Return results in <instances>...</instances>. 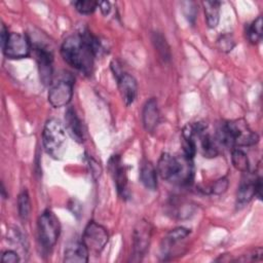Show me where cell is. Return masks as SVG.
Segmentation results:
<instances>
[{"instance_id":"cell-25","label":"cell","mask_w":263,"mask_h":263,"mask_svg":"<svg viewBox=\"0 0 263 263\" xmlns=\"http://www.w3.org/2000/svg\"><path fill=\"white\" fill-rule=\"evenodd\" d=\"M228 180L227 178H221L214 182V184L211 187V192L214 194H222L226 191L228 187Z\"/></svg>"},{"instance_id":"cell-20","label":"cell","mask_w":263,"mask_h":263,"mask_svg":"<svg viewBox=\"0 0 263 263\" xmlns=\"http://www.w3.org/2000/svg\"><path fill=\"white\" fill-rule=\"evenodd\" d=\"M152 41L154 44V47L159 55V58L163 62H167L171 59V51H170V46L167 42L165 41V38L158 32L153 33Z\"/></svg>"},{"instance_id":"cell-2","label":"cell","mask_w":263,"mask_h":263,"mask_svg":"<svg viewBox=\"0 0 263 263\" xmlns=\"http://www.w3.org/2000/svg\"><path fill=\"white\" fill-rule=\"evenodd\" d=\"M218 140L233 148L252 146L258 143L259 136L253 132L248 122L243 119H236L224 122L218 130Z\"/></svg>"},{"instance_id":"cell-1","label":"cell","mask_w":263,"mask_h":263,"mask_svg":"<svg viewBox=\"0 0 263 263\" xmlns=\"http://www.w3.org/2000/svg\"><path fill=\"white\" fill-rule=\"evenodd\" d=\"M100 51L101 43L89 31L70 35L61 46V54L65 62L84 74L91 72L93 59Z\"/></svg>"},{"instance_id":"cell-8","label":"cell","mask_w":263,"mask_h":263,"mask_svg":"<svg viewBox=\"0 0 263 263\" xmlns=\"http://www.w3.org/2000/svg\"><path fill=\"white\" fill-rule=\"evenodd\" d=\"M30 42L28 38L20 33H9V36L2 46L4 54L9 59L27 58L30 53Z\"/></svg>"},{"instance_id":"cell-15","label":"cell","mask_w":263,"mask_h":263,"mask_svg":"<svg viewBox=\"0 0 263 263\" xmlns=\"http://www.w3.org/2000/svg\"><path fill=\"white\" fill-rule=\"evenodd\" d=\"M159 122V112L157 101L154 98L149 99L143 108V124L147 132L152 133Z\"/></svg>"},{"instance_id":"cell-17","label":"cell","mask_w":263,"mask_h":263,"mask_svg":"<svg viewBox=\"0 0 263 263\" xmlns=\"http://www.w3.org/2000/svg\"><path fill=\"white\" fill-rule=\"evenodd\" d=\"M189 233L190 230L185 227H177L175 229H172L163 238V245L161 247L163 254H167L173 248V246L185 239L189 235Z\"/></svg>"},{"instance_id":"cell-14","label":"cell","mask_w":263,"mask_h":263,"mask_svg":"<svg viewBox=\"0 0 263 263\" xmlns=\"http://www.w3.org/2000/svg\"><path fill=\"white\" fill-rule=\"evenodd\" d=\"M65 127L68 134L74 139L76 142H83V128L80 119L78 118L75 110L69 107L65 113Z\"/></svg>"},{"instance_id":"cell-22","label":"cell","mask_w":263,"mask_h":263,"mask_svg":"<svg viewBox=\"0 0 263 263\" xmlns=\"http://www.w3.org/2000/svg\"><path fill=\"white\" fill-rule=\"evenodd\" d=\"M17 210H18V216L23 221H27L30 212H31V203H30V197L28 194V191L24 189L17 198Z\"/></svg>"},{"instance_id":"cell-19","label":"cell","mask_w":263,"mask_h":263,"mask_svg":"<svg viewBox=\"0 0 263 263\" xmlns=\"http://www.w3.org/2000/svg\"><path fill=\"white\" fill-rule=\"evenodd\" d=\"M200 139V146H201V152L204 157H216L219 153V149L217 146L216 139H214L209 134L201 133L199 136Z\"/></svg>"},{"instance_id":"cell-9","label":"cell","mask_w":263,"mask_h":263,"mask_svg":"<svg viewBox=\"0 0 263 263\" xmlns=\"http://www.w3.org/2000/svg\"><path fill=\"white\" fill-rule=\"evenodd\" d=\"M73 96V82L69 79H61L53 83L48 92V102L54 108L67 106Z\"/></svg>"},{"instance_id":"cell-27","label":"cell","mask_w":263,"mask_h":263,"mask_svg":"<svg viewBox=\"0 0 263 263\" xmlns=\"http://www.w3.org/2000/svg\"><path fill=\"white\" fill-rule=\"evenodd\" d=\"M1 262L2 263H17V262H20V257L14 251L8 250L2 254Z\"/></svg>"},{"instance_id":"cell-7","label":"cell","mask_w":263,"mask_h":263,"mask_svg":"<svg viewBox=\"0 0 263 263\" xmlns=\"http://www.w3.org/2000/svg\"><path fill=\"white\" fill-rule=\"evenodd\" d=\"M152 227L147 221H140L135 227L133 234V261H140L146 254L150 239Z\"/></svg>"},{"instance_id":"cell-11","label":"cell","mask_w":263,"mask_h":263,"mask_svg":"<svg viewBox=\"0 0 263 263\" xmlns=\"http://www.w3.org/2000/svg\"><path fill=\"white\" fill-rule=\"evenodd\" d=\"M109 170L114 180L117 191L124 196L127 188V175L124 165L118 155H113L109 160Z\"/></svg>"},{"instance_id":"cell-12","label":"cell","mask_w":263,"mask_h":263,"mask_svg":"<svg viewBox=\"0 0 263 263\" xmlns=\"http://www.w3.org/2000/svg\"><path fill=\"white\" fill-rule=\"evenodd\" d=\"M116 79L118 81V88L123 102L125 105H130L137 97L138 85L136 79L128 73L124 72L116 76Z\"/></svg>"},{"instance_id":"cell-24","label":"cell","mask_w":263,"mask_h":263,"mask_svg":"<svg viewBox=\"0 0 263 263\" xmlns=\"http://www.w3.org/2000/svg\"><path fill=\"white\" fill-rule=\"evenodd\" d=\"M73 4L78 12L82 14H90L96 10L99 2L92 0H79L75 1Z\"/></svg>"},{"instance_id":"cell-3","label":"cell","mask_w":263,"mask_h":263,"mask_svg":"<svg viewBox=\"0 0 263 263\" xmlns=\"http://www.w3.org/2000/svg\"><path fill=\"white\" fill-rule=\"evenodd\" d=\"M42 142L45 151L53 158H60L66 148V132L63 124L54 118L46 121L42 132Z\"/></svg>"},{"instance_id":"cell-10","label":"cell","mask_w":263,"mask_h":263,"mask_svg":"<svg viewBox=\"0 0 263 263\" xmlns=\"http://www.w3.org/2000/svg\"><path fill=\"white\" fill-rule=\"evenodd\" d=\"M35 53H36V60L38 64L40 80L44 85H48L52 81V74H53L52 53L42 45H38L35 47Z\"/></svg>"},{"instance_id":"cell-23","label":"cell","mask_w":263,"mask_h":263,"mask_svg":"<svg viewBox=\"0 0 263 263\" xmlns=\"http://www.w3.org/2000/svg\"><path fill=\"white\" fill-rule=\"evenodd\" d=\"M262 25H263V22H262V16H258L249 27L248 29V38L249 40L256 44V43H259L262 39Z\"/></svg>"},{"instance_id":"cell-29","label":"cell","mask_w":263,"mask_h":263,"mask_svg":"<svg viewBox=\"0 0 263 263\" xmlns=\"http://www.w3.org/2000/svg\"><path fill=\"white\" fill-rule=\"evenodd\" d=\"M8 36H9L8 30L5 28L4 25H2V26H1V45H2V46L5 44V42H6L7 38H8Z\"/></svg>"},{"instance_id":"cell-4","label":"cell","mask_w":263,"mask_h":263,"mask_svg":"<svg viewBox=\"0 0 263 263\" xmlns=\"http://www.w3.org/2000/svg\"><path fill=\"white\" fill-rule=\"evenodd\" d=\"M38 238L45 250H50L57 242L60 235V222L57 216L49 210L44 211L37 222Z\"/></svg>"},{"instance_id":"cell-26","label":"cell","mask_w":263,"mask_h":263,"mask_svg":"<svg viewBox=\"0 0 263 263\" xmlns=\"http://www.w3.org/2000/svg\"><path fill=\"white\" fill-rule=\"evenodd\" d=\"M218 45L223 51H231L234 46V41L230 35H223L218 40Z\"/></svg>"},{"instance_id":"cell-21","label":"cell","mask_w":263,"mask_h":263,"mask_svg":"<svg viewBox=\"0 0 263 263\" xmlns=\"http://www.w3.org/2000/svg\"><path fill=\"white\" fill-rule=\"evenodd\" d=\"M231 161L233 166L242 173L249 172L250 162L248 155L240 149V148H234L231 153Z\"/></svg>"},{"instance_id":"cell-28","label":"cell","mask_w":263,"mask_h":263,"mask_svg":"<svg viewBox=\"0 0 263 263\" xmlns=\"http://www.w3.org/2000/svg\"><path fill=\"white\" fill-rule=\"evenodd\" d=\"M98 6L100 7V10L102 11V13L105 14V15L108 14V13L110 12V10H111V4H110V2H108V1L99 2Z\"/></svg>"},{"instance_id":"cell-13","label":"cell","mask_w":263,"mask_h":263,"mask_svg":"<svg viewBox=\"0 0 263 263\" xmlns=\"http://www.w3.org/2000/svg\"><path fill=\"white\" fill-rule=\"evenodd\" d=\"M89 251L81 241L69 243L65 250L64 262L67 263H86L88 261Z\"/></svg>"},{"instance_id":"cell-5","label":"cell","mask_w":263,"mask_h":263,"mask_svg":"<svg viewBox=\"0 0 263 263\" xmlns=\"http://www.w3.org/2000/svg\"><path fill=\"white\" fill-rule=\"evenodd\" d=\"M109 239L108 231L102 225L90 221L83 232L82 242L86 246L88 251L93 253H100L106 246Z\"/></svg>"},{"instance_id":"cell-18","label":"cell","mask_w":263,"mask_h":263,"mask_svg":"<svg viewBox=\"0 0 263 263\" xmlns=\"http://www.w3.org/2000/svg\"><path fill=\"white\" fill-rule=\"evenodd\" d=\"M204 15L206 24L210 28H216L220 18V5L219 1H203Z\"/></svg>"},{"instance_id":"cell-16","label":"cell","mask_w":263,"mask_h":263,"mask_svg":"<svg viewBox=\"0 0 263 263\" xmlns=\"http://www.w3.org/2000/svg\"><path fill=\"white\" fill-rule=\"evenodd\" d=\"M140 181L149 190H155L157 187V171L149 160L141 163Z\"/></svg>"},{"instance_id":"cell-6","label":"cell","mask_w":263,"mask_h":263,"mask_svg":"<svg viewBox=\"0 0 263 263\" xmlns=\"http://www.w3.org/2000/svg\"><path fill=\"white\" fill-rule=\"evenodd\" d=\"M246 177L241 179L239 184L237 195H236V205L237 208H242L248 204L254 196L261 198L262 192V179L261 177H254L246 172Z\"/></svg>"}]
</instances>
